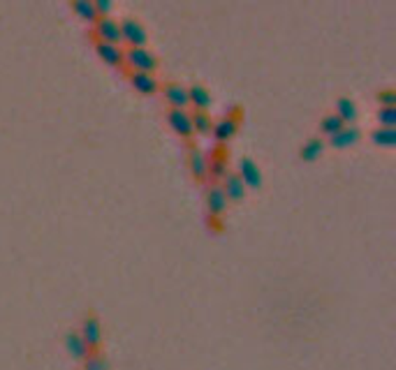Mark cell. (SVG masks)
<instances>
[{
  "mask_svg": "<svg viewBox=\"0 0 396 370\" xmlns=\"http://www.w3.org/2000/svg\"><path fill=\"white\" fill-rule=\"evenodd\" d=\"M123 67H130V72L155 74V69L160 67V60H158V56L153 54V51H148L146 47L126 49L123 51Z\"/></svg>",
  "mask_w": 396,
  "mask_h": 370,
  "instance_id": "cell-1",
  "label": "cell"
},
{
  "mask_svg": "<svg viewBox=\"0 0 396 370\" xmlns=\"http://www.w3.org/2000/svg\"><path fill=\"white\" fill-rule=\"evenodd\" d=\"M91 40H98V42H107V44H116L121 47V23L114 19V16H98V19L93 21V30H91Z\"/></svg>",
  "mask_w": 396,
  "mask_h": 370,
  "instance_id": "cell-2",
  "label": "cell"
},
{
  "mask_svg": "<svg viewBox=\"0 0 396 370\" xmlns=\"http://www.w3.org/2000/svg\"><path fill=\"white\" fill-rule=\"evenodd\" d=\"M241 125V107H234L232 113H227L220 120H214V130H211V135H214L216 144H227L230 139L239 132Z\"/></svg>",
  "mask_w": 396,
  "mask_h": 370,
  "instance_id": "cell-3",
  "label": "cell"
},
{
  "mask_svg": "<svg viewBox=\"0 0 396 370\" xmlns=\"http://www.w3.org/2000/svg\"><path fill=\"white\" fill-rule=\"evenodd\" d=\"M119 23H121V38H123V42L128 44V49L146 47L148 33L142 26V21L135 19V16H126V19H121Z\"/></svg>",
  "mask_w": 396,
  "mask_h": 370,
  "instance_id": "cell-4",
  "label": "cell"
},
{
  "mask_svg": "<svg viewBox=\"0 0 396 370\" xmlns=\"http://www.w3.org/2000/svg\"><path fill=\"white\" fill-rule=\"evenodd\" d=\"M165 118H167V125L174 130V135H179L183 139V144L195 139V128H192L190 111H186V109H167Z\"/></svg>",
  "mask_w": 396,
  "mask_h": 370,
  "instance_id": "cell-5",
  "label": "cell"
},
{
  "mask_svg": "<svg viewBox=\"0 0 396 370\" xmlns=\"http://www.w3.org/2000/svg\"><path fill=\"white\" fill-rule=\"evenodd\" d=\"M79 333L84 336L86 340V345L91 352H98L102 347V322H100V317L95 315V313H88L84 320H82V327H79Z\"/></svg>",
  "mask_w": 396,
  "mask_h": 370,
  "instance_id": "cell-6",
  "label": "cell"
},
{
  "mask_svg": "<svg viewBox=\"0 0 396 370\" xmlns=\"http://www.w3.org/2000/svg\"><path fill=\"white\" fill-rule=\"evenodd\" d=\"M227 174H230V157H227L225 146L218 144L211 157H207V179H211V183H218Z\"/></svg>",
  "mask_w": 396,
  "mask_h": 370,
  "instance_id": "cell-7",
  "label": "cell"
},
{
  "mask_svg": "<svg viewBox=\"0 0 396 370\" xmlns=\"http://www.w3.org/2000/svg\"><path fill=\"white\" fill-rule=\"evenodd\" d=\"M239 179L243 181L246 185V190H260L262 188V183H264V176H262V169L258 167V162L253 160V157L248 155H243L241 160H239Z\"/></svg>",
  "mask_w": 396,
  "mask_h": 370,
  "instance_id": "cell-8",
  "label": "cell"
},
{
  "mask_svg": "<svg viewBox=\"0 0 396 370\" xmlns=\"http://www.w3.org/2000/svg\"><path fill=\"white\" fill-rule=\"evenodd\" d=\"M186 164L195 181H207V155L195 142H186Z\"/></svg>",
  "mask_w": 396,
  "mask_h": 370,
  "instance_id": "cell-9",
  "label": "cell"
},
{
  "mask_svg": "<svg viewBox=\"0 0 396 370\" xmlns=\"http://www.w3.org/2000/svg\"><path fill=\"white\" fill-rule=\"evenodd\" d=\"M204 199H207V213H209V218H223L225 215L227 204H230V201L225 199L220 183H209L207 185Z\"/></svg>",
  "mask_w": 396,
  "mask_h": 370,
  "instance_id": "cell-10",
  "label": "cell"
},
{
  "mask_svg": "<svg viewBox=\"0 0 396 370\" xmlns=\"http://www.w3.org/2000/svg\"><path fill=\"white\" fill-rule=\"evenodd\" d=\"M160 93L170 109H186L188 107V88L176 82H165L160 86Z\"/></svg>",
  "mask_w": 396,
  "mask_h": 370,
  "instance_id": "cell-11",
  "label": "cell"
},
{
  "mask_svg": "<svg viewBox=\"0 0 396 370\" xmlns=\"http://www.w3.org/2000/svg\"><path fill=\"white\" fill-rule=\"evenodd\" d=\"M128 82L137 93H142V95H155L158 91H160L158 77L148 74V72H128Z\"/></svg>",
  "mask_w": 396,
  "mask_h": 370,
  "instance_id": "cell-12",
  "label": "cell"
},
{
  "mask_svg": "<svg viewBox=\"0 0 396 370\" xmlns=\"http://www.w3.org/2000/svg\"><path fill=\"white\" fill-rule=\"evenodd\" d=\"M362 137H364L362 130H359L357 125H346L334 137H329V144L334 148H339V151H346V148H352V146H357L359 142H362Z\"/></svg>",
  "mask_w": 396,
  "mask_h": 370,
  "instance_id": "cell-13",
  "label": "cell"
},
{
  "mask_svg": "<svg viewBox=\"0 0 396 370\" xmlns=\"http://www.w3.org/2000/svg\"><path fill=\"white\" fill-rule=\"evenodd\" d=\"M65 349L75 361H86V357L91 354V349H88L86 340H84L82 333H79V329H70L65 333Z\"/></svg>",
  "mask_w": 396,
  "mask_h": 370,
  "instance_id": "cell-14",
  "label": "cell"
},
{
  "mask_svg": "<svg viewBox=\"0 0 396 370\" xmlns=\"http://www.w3.org/2000/svg\"><path fill=\"white\" fill-rule=\"evenodd\" d=\"M188 104H192V109H197V111H209L211 104H214V95H211L207 86L192 84L188 86Z\"/></svg>",
  "mask_w": 396,
  "mask_h": 370,
  "instance_id": "cell-15",
  "label": "cell"
},
{
  "mask_svg": "<svg viewBox=\"0 0 396 370\" xmlns=\"http://www.w3.org/2000/svg\"><path fill=\"white\" fill-rule=\"evenodd\" d=\"M95 47V54L100 56V60H104L111 67H123V49L116 47V44H107V42H98L91 40Z\"/></svg>",
  "mask_w": 396,
  "mask_h": 370,
  "instance_id": "cell-16",
  "label": "cell"
},
{
  "mask_svg": "<svg viewBox=\"0 0 396 370\" xmlns=\"http://www.w3.org/2000/svg\"><path fill=\"white\" fill-rule=\"evenodd\" d=\"M220 188H223V195H225L227 201H241L246 197V185L239 179V174L230 172L223 179V185H220Z\"/></svg>",
  "mask_w": 396,
  "mask_h": 370,
  "instance_id": "cell-17",
  "label": "cell"
},
{
  "mask_svg": "<svg viewBox=\"0 0 396 370\" xmlns=\"http://www.w3.org/2000/svg\"><path fill=\"white\" fill-rule=\"evenodd\" d=\"M336 116L346 123V125H355V120L359 118V107L355 104V100L350 98H339L336 100Z\"/></svg>",
  "mask_w": 396,
  "mask_h": 370,
  "instance_id": "cell-18",
  "label": "cell"
},
{
  "mask_svg": "<svg viewBox=\"0 0 396 370\" xmlns=\"http://www.w3.org/2000/svg\"><path fill=\"white\" fill-rule=\"evenodd\" d=\"M322 153H324V142L320 137H311L302 148H299V160L315 162V160H320Z\"/></svg>",
  "mask_w": 396,
  "mask_h": 370,
  "instance_id": "cell-19",
  "label": "cell"
},
{
  "mask_svg": "<svg viewBox=\"0 0 396 370\" xmlns=\"http://www.w3.org/2000/svg\"><path fill=\"white\" fill-rule=\"evenodd\" d=\"M190 120H192V128H195V135H211V130H214V118H211L209 111L192 109Z\"/></svg>",
  "mask_w": 396,
  "mask_h": 370,
  "instance_id": "cell-20",
  "label": "cell"
},
{
  "mask_svg": "<svg viewBox=\"0 0 396 370\" xmlns=\"http://www.w3.org/2000/svg\"><path fill=\"white\" fill-rule=\"evenodd\" d=\"M70 5H72V12H75L82 21L93 23L95 19H98V12H95L93 0H72Z\"/></svg>",
  "mask_w": 396,
  "mask_h": 370,
  "instance_id": "cell-21",
  "label": "cell"
},
{
  "mask_svg": "<svg viewBox=\"0 0 396 370\" xmlns=\"http://www.w3.org/2000/svg\"><path fill=\"white\" fill-rule=\"evenodd\" d=\"M371 142L375 146H383V148H392L396 144V128H380L378 125L371 132Z\"/></svg>",
  "mask_w": 396,
  "mask_h": 370,
  "instance_id": "cell-22",
  "label": "cell"
},
{
  "mask_svg": "<svg viewBox=\"0 0 396 370\" xmlns=\"http://www.w3.org/2000/svg\"><path fill=\"white\" fill-rule=\"evenodd\" d=\"M343 128H346V123H343L336 113H327L322 120H320V132L322 135H327V137H334L336 132H341Z\"/></svg>",
  "mask_w": 396,
  "mask_h": 370,
  "instance_id": "cell-23",
  "label": "cell"
},
{
  "mask_svg": "<svg viewBox=\"0 0 396 370\" xmlns=\"http://www.w3.org/2000/svg\"><path fill=\"white\" fill-rule=\"evenodd\" d=\"M375 118L380 128H396V107H378Z\"/></svg>",
  "mask_w": 396,
  "mask_h": 370,
  "instance_id": "cell-24",
  "label": "cell"
},
{
  "mask_svg": "<svg viewBox=\"0 0 396 370\" xmlns=\"http://www.w3.org/2000/svg\"><path fill=\"white\" fill-rule=\"evenodd\" d=\"M84 370H109V361L100 352H91L84 361Z\"/></svg>",
  "mask_w": 396,
  "mask_h": 370,
  "instance_id": "cell-25",
  "label": "cell"
},
{
  "mask_svg": "<svg viewBox=\"0 0 396 370\" xmlns=\"http://www.w3.org/2000/svg\"><path fill=\"white\" fill-rule=\"evenodd\" d=\"M378 107H396V91L394 88H380L375 93Z\"/></svg>",
  "mask_w": 396,
  "mask_h": 370,
  "instance_id": "cell-26",
  "label": "cell"
},
{
  "mask_svg": "<svg viewBox=\"0 0 396 370\" xmlns=\"http://www.w3.org/2000/svg\"><path fill=\"white\" fill-rule=\"evenodd\" d=\"M93 5H95V12H98V16H109L111 0H93Z\"/></svg>",
  "mask_w": 396,
  "mask_h": 370,
  "instance_id": "cell-27",
  "label": "cell"
}]
</instances>
